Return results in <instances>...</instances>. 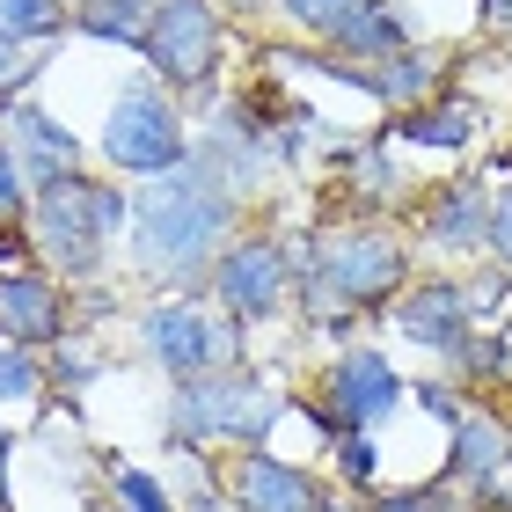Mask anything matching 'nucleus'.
<instances>
[{"label":"nucleus","instance_id":"1","mask_svg":"<svg viewBox=\"0 0 512 512\" xmlns=\"http://www.w3.org/2000/svg\"><path fill=\"white\" fill-rule=\"evenodd\" d=\"M227 220H235V176L220 169V154H183L132 198V264L147 278H198Z\"/></svg>","mask_w":512,"mask_h":512},{"label":"nucleus","instance_id":"2","mask_svg":"<svg viewBox=\"0 0 512 512\" xmlns=\"http://www.w3.org/2000/svg\"><path fill=\"white\" fill-rule=\"evenodd\" d=\"M132 205L110 191V183H88L81 169L74 176H59V183H44V191L30 198V227H37V249L52 256V264L66 278H88L103 264V242L125 227Z\"/></svg>","mask_w":512,"mask_h":512},{"label":"nucleus","instance_id":"3","mask_svg":"<svg viewBox=\"0 0 512 512\" xmlns=\"http://www.w3.org/2000/svg\"><path fill=\"white\" fill-rule=\"evenodd\" d=\"M271 432V403L256 374H198L176 395V447H205V439H264Z\"/></svg>","mask_w":512,"mask_h":512},{"label":"nucleus","instance_id":"4","mask_svg":"<svg viewBox=\"0 0 512 512\" xmlns=\"http://www.w3.org/2000/svg\"><path fill=\"white\" fill-rule=\"evenodd\" d=\"M103 154L118 161L125 176H169L183 154V125L176 110L154 96V88H132L125 103H110V125H103Z\"/></svg>","mask_w":512,"mask_h":512},{"label":"nucleus","instance_id":"5","mask_svg":"<svg viewBox=\"0 0 512 512\" xmlns=\"http://www.w3.org/2000/svg\"><path fill=\"white\" fill-rule=\"evenodd\" d=\"M147 59L161 66V81L198 88L205 74H213V59H220V15H213V0H154Z\"/></svg>","mask_w":512,"mask_h":512},{"label":"nucleus","instance_id":"6","mask_svg":"<svg viewBox=\"0 0 512 512\" xmlns=\"http://www.w3.org/2000/svg\"><path fill=\"white\" fill-rule=\"evenodd\" d=\"M410 256L395 235H381V227H352V235H337L330 256H322V278L337 286V300H359V308H374V300H388L395 286H403Z\"/></svg>","mask_w":512,"mask_h":512},{"label":"nucleus","instance_id":"7","mask_svg":"<svg viewBox=\"0 0 512 512\" xmlns=\"http://www.w3.org/2000/svg\"><path fill=\"white\" fill-rule=\"evenodd\" d=\"M286 278H293L286 249L235 242V249H220V264H213V293L235 322H264V315H278V300H286Z\"/></svg>","mask_w":512,"mask_h":512},{"label":"nucleus","instance_id":"8","mask_svg":"<svg viewBox=\"0 0 512 512\" xmlns=\"http://www.w3.org/2000/svg\"><path fill=\"white\" fill-rule=\"evenodd\" d=\"M147 344H154V359L169 366L176 381H198V374H213V366L227 359V337L191 308V300H161V308L147 315Z\"/></svg>","mask_w":512,"mask_h":512},{"label":"nucleus","instance_id":"9","mask_svg":"<svg viewBox=\"0 0 512 512\" xmlns=\"http://www.w3.org/2000/svg\"><path fill=\"white\" fill-rule=\"evenodd\" d=\"M395 403H403V388H395L381 352H344L337 359V374H330V425H337V439L381 425Z\"/></svg>","mask_w":512,"mask_h":512},{"label":"nucleus","instance_id":"10","mask_svg":"<svg viewBox=\"0 0 512 512\" xmlns=\"http://www.w3.org/2000/svg\"><path fill=\"white\" fill-rule=\"evenodd\" d=\"M469 322H476V300H469V286H454V278H425V286L403 293V308H395V330L410 344H425V352H461V344H469Z\"/></svg>","mask_w":512,"mask_h":512},{"label":"nucleus","instance_id":"11","mask_svg":"<svg viewBox=\"0 0 512 512\" xmlns=\"http://www.w3.org/2000/svg\"><path fill=\"white\" fill-rule=\"evenodd\" d=\"M0 337L15 344H59L66 337V300L37 271H0Z\"/></svg>","mask_w":512,"mask_h":512},{"label":"nucleus","instance_id":"12","mask_svg":"<svg viewBox=\"0 0 512 512\" xmlns=\"http://www.w3.org/2000/svg\"><path fill=\"white\" fill-rule=\"evenodd\" d=\"M8 139H15V161H22V176L37 183H59V176H74V161H81V139L66 132L52 110H37V103H15L8 110Z\"/></svg>","mask_w":512,"mask_h":512},{"label":"nucleus","instance_id":"13","mask_svg":"<svg viewBox=\"0 0 512 512\" xmlns=\"http://www.w3.org/2000/svg\"><path fill=\"white\" fill-rule=\"evenodd\" d=\"M227 491H235V505H242V512H322L315 483L300 476V469H286V461H271V454L235 461Z\"/></svg>","mask_w":512,"mask_h":512},{"label":"nucleus","instance_id":"14","mask_svg":"<svg viewBox=\"0 0 512 512\" xmlns=\"http://www.w3.org/2000/svg\"><path fill=\"white\" fill-rule=\"evenodd\" d=\"M330 44H337L344 59H359V66H381V59H395V52L410 44V22L395 15V8H374V0H359V8L330 30Z\"/></svg>","mask_w":512,"mask_h":512},{"label":"nucleus","instance_id":"15","mask_svg":"<svg viewBox=\"0 0 512 512\" xmlns=\"http://www.w3.org/2000/svg\"><path fill=\"white\" fill-rule=\"evenodd\" d=\"M425 235L439 249H461V256H476V242H491V198L476 191V183H454V191H439L432 198V220H425Z\"/></svg>","mask_w":512,"mask_h":512},{"label":"nucleus","instance_id":"16","mask_svg":"<svg viewBox=\"0 0 512 512\" xmlns=\"http://www.w3.org/2000/svg\"><path fill=\"white\" fill-rule=\"evenodd\" d=\"M432 81H439V52H410V44L374 66V96L395 103V110H417V103L432 96Z\"/></svg>","mask_w":512,"mask_h":512},{"label":"nucleus","instance_id":"17","mask_svg":"<svg viewBox=\"0 0 512 512\" xmlns=\"http://www.w3.org/2000/svg\"><path fill=\"white\" fill-rule=\"evenodd\" d=\"M403 139H417V147H469V139H476V103L469 96L417 103L410 118H403Z\"/></svg>","mask_w":512,"mask_h":512},{"label":"nucleus","instance_id":"18","mask_svg":"<svg viewBox=\"0 0 512 512\" xmlns=\"http://www.w3.org/2000/svg\"><path fill=\"white\" fill-rule=\"evenodd\" d=\"M147 22H154V0H96V8L74 15V30L103 37V44H139V52H147Z\"/></svg>","mask_w":512,"mask_h":512},{"label":"nucleus","instance_id":"19","mask_svg":"<svg viewBox=\"0 0 512 512\" xmlns=\"http://www.w3.org/2000/svg\"><path fill=\"white\" fill-rule=\"evenodd\" d=\"M498 454H505V439H498V425H491V417H454V476L491 483Z\"/></svg>","mask_w":512,"mask_h":512},{"label":"nucleus","instance_id":"20","mask_svg":"<svg viewBox=\"0 0 512 512\" xmlns=\"http://www.w3.org/2000/svg\"><path fill=\"white\" fill-rule=\"evenodd\" d=\"M0 30L15 44H52L66 30V8L59 0H0Z\"/></svg>","mask_w":512,"mask_h":512},{"label":"nucleus","instance_id":"21","mask_svg":"<svg viewBox=\"0 0 512 512\" xmlns=\"http://www.w3.org/2000/svg\"><path fill=\"white\" fill-rule=\"evenodd\" d=\"M118 512H169V491L147 469H118Z\"/></svg>","mask_w":512,"mask_h":512},{"label":"nucleus","instance_id":"22","mask_svg":"<svg viewBox=\"0 0 512 512\" xmlns=\"http://www.w3.org/2000/svg\"><path fill=\"white\" fill-rule=\"evenodd\" d=\"M22 395H37V359L22 344H8L0 352V403H22Z\"/></svg>","mask_w":512,"mask_h":512},{"label":"nucleus","instance_id":"23","mask_svg":"<svg viewBox=\"0 0 512 512\" xmlns=\"http://www.w3.org/2000/svg\"><path fill=\"white\" fill-rule=\"evenodd\" d=\"M15 213H30V176H22V161L0 139V220H15Z\"/></svg>","mask_w":512,"mask_h":512},{"label":"nucleus","instance_id":"24","mask_svg":"<svg viewBox=\"0 0 512 512\" xmlns=\"http://www.w3.org/2000/svg\"><path fill=\"white\" fill-rule=\"evenodd\" d=\"M286 8H293V22H300V30H315V37H330V30H337V22H344V15H352V8H359V0H286Z\"/></svg>","mask_w":512,"mask_h":512},{"label":"nucleus","instance_id":"25","mask_svg":"<svg viewBox=\"0 0 512 512\" xmlns=\"http://www.w3.org/2000/svg\"><path fill=\"white\" fill-rule=\"evenodd\" d=\"M30 74H37V52H22V44L0 30V103H8L15 88H30Z\"/></svg>","mask_w":512,"mask_h":512},{"label":"nucleus","instance_id":"26","mask_svg":"<svg viewBox=\"0 0 512 512\" xmlns=\"http://www.w3.org/2000/svg\"><path fill=\"white\" fill-rule=\"evenodd\" d=\"M337 469L352 476V483H374V439H366V432H344V439H337Z\"/></svg>","mask_w":512,"mask_h":512},{"label":"nucleus","instance_id":"27","mask_svg":"<svg viewBox=\"0 0 512 512\" xmlns=\"http://www.w3.org/2000/svg\"><path fill=\"white\" fill-rule=\"evenodd\" d=\"M454 359L469 366V381H498V374H505V344H491V337H483V344H461Z\"/></svg>","mask_w":512,"mask_h":512},{"label":"nucleus","instance_id":"28","mask_svg":"<svg viewBox=\"0 0 512 512\" xmlns=\"http://www.w3.org/2000/svg\"><path fill=\"white\" fill-rule=\"evenodd\" d=\"M491 249H498V264L512 271V183L491 198Z\"/></svg>","mask_w":512,"mask_h":512},{"label":"nucleus","instance_id":"29","mask_svg":"<svg viewBox=\"0 0 512 512\" xmlns=\"http://www.w3.org/2000/svg\"><path fill=\"white\" fill-rule=\"evenodd\" d=\"M374 512H447V498H439V491H395V498H381Z\"/></svg>","mask_w":512,"mask_h":512},{"label":"nucleus","instance_id":"30","mask_svg":"<svg viewBox=\"0 0 512 512\" xmlns=\"http://www.w3.org/2000/svg\"><path fill=\"white\" fill-rule=\"evenodd\" d=\"M59 381H88V352H81V344H74V352H66V344H59Z\"/></svg>","mask_w":512,"mask_h":512},{"label":"nucleus","instance_id":"31","mask_svg":"<svg viewBox=\"0 0 512 512\" xmlns=\"http://www.w3.org/2000/svg\"><path fill=\"white\" fill-rule=\"evenodd\" d=\"M417 410H439V417H454V395H447V388H417Z\"/></svg>","mask_w":512,"mask_h":512},{"label":"nucleus","instance_id":"32","mask_svg":"<svg viewBox=\"0 0 512 512\" xmlns=\"http://www.w3.org/2000/svg\"><path fill=\"white\" fill-rule=\"evenodd\" d=\"M22 264V235H15V227H0V271H15Z\"/></svg>","mask_w":512,"mask_h":512},{"label":"nucleus","instance_id":"33","mask_svg":"<svg viewBox=\"0 0 512 512\" xmlns=\"http://www.w3.org/2000/svg\"><path fill=\"white\" fill-rule=\"evenodd\" d=\"M483 22H491V30H512V0H483Z\"/></svg>","mask_w":512,"mask_h":512},{"label":"nucleus","instance_id":"34","mask_svg":"<svg viewBox=\"0 0 512 512\" xmlns=\"http://www.w3.org/2000/svg\"><path fill=\"white\" fill-rule=\"evenodd\" d=\"M0 505H8V425H0Z\"/></svg>","mask_w":512,"mask_h":512},{"label":"nucleus","instance_id":"35","mask_svg":"<svg viewBox=\"0 0 512 512\" xmlns=\"http://www.w3.org/2000/svg\"><path fill=\"white\" fill-rule=\"evenodd\" d=\"M74 8H96V0H74Z\"/></svg>","mask_w":512,"mask_h":512},{"label":"nucleus","instance_id":"36","mask_svg":"<svg viewBox=\"0 0 512 512\" xmlns=\"http://www.w3.org/2000/svg\"><path fill=\"white\" fill-rule=\"evenodd\" d=\"M8 344H15V337H0V352H8Z\"/></svg>","mask_w":512,"mask_h":512},{"label":"nucleus","instance_id":"37","mask_svg":"<svg viewBox=\"0 0 512 512\" xmlns=\"http://www.w3.org/2000/svg\"><path fill=\"white\" fill-rule=\"evenodd\" d=\"M505 454H512V439H505Z\"/></svg>","mask_w":512,"mask_h":512}]
</instances>
